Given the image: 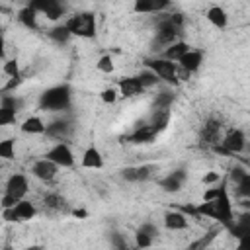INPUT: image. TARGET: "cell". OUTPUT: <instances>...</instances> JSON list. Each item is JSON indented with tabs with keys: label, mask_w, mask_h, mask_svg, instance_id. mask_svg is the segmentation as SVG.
I'll return each mask as SVG.
<instances>
[{
	"label": "cell",
	"mask_w": 250,
	"mask_h": 250,
	"mask_svg": "<svg viewBox=\"0 0 250 250\" xmlns=\"http://www.w3.org/2000/svg\"><path fill=\"white\" fill-rule=\"evenodd\" d=\"M193 213L197 215H205L215 219L221 227H225L227 230L232 227L234 223V211H232V203H230V195H229V188L223 189V193L213 199V201H201L197 207H193Z\"/></svg>",
	"instance_id": "cell-1"
},
{
	"label": "cell",
	"mask_w": 250,
	"mask_h": 250,
	"mask_svg": "<svg viewBox=\"0 0 250 250\" xmlns=\"http://www.w3.org/2000/svg\"><path fill=\"white\" fill-rule=\"evenodd\" d=\"M72 104V88L68 84H57L47 88L39 96V107L43 111H64Z\"/></svg>",
	"instance_id": "cell-2"
},
{
	"label": "cell",
	"mask_w": 250,
	"mask_h": 250,
	"mask_svg": "<svg viewBox=\"0 0 250 250\" xmlns=\"http://www.w3.org/2000/svg\"><path fill=\"white\" fill-rule=\"evenodd\" d=\"M182 25H184V16L182 14H166L158 20L156 23V41L160 45H164V49L176 41H180V33H182Z\"/></svg>",
	"instance_id": "cell-3"
},
{
	"label": "cell",
	"mask_w": 250,
	"mask_h": 250,
	"mask_svg": "<svg viewBox=\"0 0 250 250\" xmlns=\"http://www.w3.org/2000/svg\"><path fill=\"white\" fill-rule=\"evenodd\" d=\"M29 191V180L25 174H12L6 182V188H4V195H2V209H12L16 207L21 199H25Z\"/></svg>",
	"instance_id": "cell-4"
},
{
	"label": "cell",
	"mask_w": 250,
	"mask_h": 250,
	"mask_svg": "<svg viewBox=\"0 0 250 250\" xmlns=\"http://www.w3.org/2000/svg\"><path fill=\"white\" fill-rule=\"evenodd\" d=\"M64 25L70 31V35H76V37L90 39L96 35V16L92 12H78L70 16L64 21Z\"/></svg>",
	"instance_id": "cell-5"
},
{
	"label": "cell",
	"mask_w": 250,
	"mask_h": 250,
	"mask_svg": "<svg viewBox=\"0 0 250 250\" xmlns=\"http://www.w3.org/2000/svg\"><path fill=\"white\" fill-rule=\"evenodd\" d=\"M145 66L150 68L152 72H156V76L170 84V86H178L180 80H178V62H172V61H166L162 57H156V59H148L145 61Z\"/></svg>",
	"instance_id": "cell-6"
},
{
	"label": "cell",
	"mask_w": 250,
	"mask_h": 250,
	"mask_svg": "<svg viewBox=\"0 0 250 250\" xmlns=\"http://www.w3.org/2000/svg\"><path fill=\"white\" fill-rule=\"evenodd\" d=\"M246 148V135L240 129H230L229 133L223 135L221 145H217L213 150L223 152V154H238Z\"/></svg>",
	"instance_id": "cell-7"
},
{
	"label": "cell",
	"mask_w": 250,
	"mask_h": 250,
	"mask_svg": "<svg viewBox=\"0 0 250 250\" xmlns=\"http://www.w3.org/2000/svg\"><path fill=\"white\" fill-rule=\"evenodd\" d=\"M45 158L55 162L59 168H72L76 158H74V152L70 148L68 143H55L47 152H45Z\"/></svg>",
	"instance_id": "cell-8"
},
{
	"label": "cell",
	"mask_w": 250,
	"mask_h": 250,
	"mask_svg": "<svg viewBox=\"0 0 250 250\" xmlns=\"http://www.w3.org/2000/svg\"><path fill=\"white\" fill-rule=\"evenodd\" d=\"M23 102L16 96H10V94H2V100H0V125H12L16 123V117L21 109Z\"/></svg>",
	"instance_id": "cell-9"
},
{
	"label": "cell",
	"mask_w": 250,
	"mask_h": 250,
	"mask_svg": "<svg viewBox=\"0 0 250 250\" xmlns=\"http://www.w3.org/2000/svg\"><path fill=\"white\" fill-rule=\"evenodd\" d=\"M2 215L6 221H14V223H23V221H29L37 215V207L27 201V199H21L16 207L12 209H2Z\"/></svg>",
	"instance_id": "cell-10"
},
{
	"label": "cell",
	"mask_w": 250,
	"mask_h": 250,
	"mask_svg": "<svg viewBox=\"0 0 250 250\" xmlns=\"http://www.w3.org/2000/svg\"><path fill=\"white\" fill-rule=\"evenodd\" d=\"M223 125H221V121L219 119H215V117H209L205 123H203V127H201V133H199V139H201V143L203 145H207V146H217V145H221V141H223Z\"/></svg>",
	"instance_id": "cell-11"
},
{
	"label": "cell",
	"mask_w": 250,
	"mask_h": 250,
	"mask_svg": "<svg viewBox=\"0 0 250 250\" xmlns=\"http://www.w3.org/2000/svg\"><path fill=\"white\" fill-rule=\"evenodd\" d=\"M31 8L37 10V14H43L47 20L51 21H57L64 16V6L57 0H37V2H31Z\"/></svg>",
	"instance_id": "cell-12"
},
{
	"label": "cell",
	"mask_w": 250,
	"mask_h": 250,
	"mask_svg": "<svg viewBox=\"0 0 250 250\" xmlns=\"http://www.w3.org/2000/svg\"><path fill=\"white\" fill-rule=\"evenodd\" d=\"M186 180H188V172L180 168V170H174V172L166 174L164 178H160L158 180V188L162 191H166V193H178L184 188Z\"/></svg>",
	"instance_id": "cell-13"
},
{
	"label": "cell",
	"mask_w": 250,
	"mask_h": 250,
	"mask_svg": "<svg viewBox=\"0 0 250 250\" xmlns=\"http://www.w3.org/2000/svg\"><path fill=\"white\" fill-rule=\"evenodd\" d=\"M45 135L49 139H55L57 143H66V139L72 135V121H68V119H55V121L47 123Z\"/></svg>",
	"instance_id": "cell-14"
},
{
	"label": "cell",
	"mask_w": 250,
	"mask_h": 250,
	"mask_svg": "<svg viewBox=\"0 0 250 250\" xmlns=\"http://www.w3.org/2000/svg\"><path fill=\"white\" fill-rule=\"evenodd\" d=\"M57 172H59V166H57L55 162L47 160L45 156L39 158V160H35L33 166H31V174H33L37 180H41V182H51V180L57 176Z\"/></svg>",
	"instance_id": "cell-15"
},
{
	"label": "cell",
	"mask_w": 250,
	"mask_h": 250,
	"mask_svg": "<svg viewBox=\"0 0 250 250\" xmlns=\"http://www.w3.org/2000/svg\"><path fill=\"white\" fill-rule=\"evenodd\" d=\"M158 129L154 127V125H141L139 129H135L129 137H123L125 141H129V143H135V145H148V143H152L156 137H158Z\"/></svg>",
	"instance_id": "cell-16"
},
{
	"label": "cell",
	"mask_w": 250,
	"mask_h": 250,
	"mask_svg": "<svg viewBox=\"0 0 250 250\" xmlns=\"http://www.w3.org/2000/svg\"><path fill=\"white\" fill-rule=\"evenodd\" d=\"M201 64H203V53H201L199 49H189V51L180 59V62H178V66L184 68V70H188L189 74L197 72Z\"/></svg>",
	"instance_id": "cell-17"
},
{
	"label": "cell",
	"mask_w": 250,
	"mask_h": 250,
	"mask_svg": "<svg viewBox=\"0 0 250 250\" xmlns=\"http://www.w3.org/2000/svg\"><path fill=\"white\" fill-rule=\"evenodd\" d=\"M152 170L154 168L146 166V164H143V166H127V168L121 170V178L125 182H145V180L150 178Z\"/></svg>",
	"instance_id": "cell-18"
},
{
	"label": "cell",
	"mask_w": 250,
	"mask_h": 250,
	"mask_svg": "<svg viewBox=\"0 0 250 250\" xmlns=\"http://www.w3.org/2000/svg\"><path fill=\"white\" fill-rule=\"evenodd\" d=\"M143 92H145V88L137 76H125L119 80V94L123 98H135V96H141Z\"/></svg>",
	"instance_id": "cell-19"
},
{
	"label": "cell",
	"mask_w": 250,
	"mask_h": 250,
	"mask_svg": "<svg viewBox=\"0 0 250 250\" xmlns=\"http://www.w3.org/2000/svg\"><path fill=\"white\" fill-rule=\"evenodd\" d=\"M80 164H82L84 168H90V170H100V168L104 166V154L100 152L98 146L92 145V146H88V148L82 152Z\"/></svg>",
	"instance_id": "cell-20"
},
{
	"label": "cell",
	"mask_w": 250,
	"mask_h": 250,
	"mask_svg": "<svg viewBox=\"0 0 250 250\" xmlns=\"http://www.w3.org/2000/svg\"><path fill=\"white\" fill-rule=\"evenodd\" d=\"M229 234H230L232 238H236V240L250 234V211H244V213H240V215L234 219L232 227L229 229Z\"/></svg>",
	"instance_id": "cell-21"
},
{
	"label": "cell",
	"mask_w": 250,
	"mask_h": 250,
	"mask_svg": "<svg viewBox=\"0 0 250 250\" xmlns=\"http://www.w3.org/2000/svg\"><path fill=\"white\" fill-rule=\"evenodd\" d=\"M188 225H189V219L182 211H168L164 215V227L168 230H184L188 229Z\"/></svg>",
	"instance_id": "cell-22"
},
{
	"label": "cell",
	"mask_w": 250,
	"mask_h": 250,
	"mask_svg": "<svg viewBox=\"0 0 250 250\" xmlns=\"http://www.w3.org/2000/svg\"><path fill=\"white\" fill-rule=\"evenodd\" d=\"M43 207L49 213H61V211H66V199L59 191H49L43 197Z\"/></svg>",
	"instance_id": "cell-23"
},
{
	"label": "cell",
	"mask_w": 250,
	"mask_h": 250,
	"mask_svg": "<svg viewBox=\"0 0 250 250\" xmlns=\"http://www.w3.org/2000/svg\"><path fill=\"white\" fill-rule=\"evenodd\" d=\"M168 6L170 4L166 0H137L133 4V12L135 14H154V12H160Z\"/></svg>",
	"instance_id": "cell-24"
},
{
	"label": "cell",
	"mask_w": 250,
	"mask_h": 250,
	"mask_svg": "<svg viewBox=\"0 0 250 250\" xmlns=\"http://www.w3.org/2000/svg\"><path fill=\"white\" fill-rule=\"evenodd\" d=\"M20 129L25 135H45L47 125H45V121L39 115H29V117L23 119V123L20 125Z\"/></svg>",
	"instance_id": "cell-25"
},
{
	"label": "cell",
	"mask_w": 250,
	"mask_h": 250,
	"mask_svg": "<svg viewBox=\"0 0 250 250\" xmlns=\"http://www.w3.org/2000/svg\"><path fill=\"white\" fill-rule=\"evenodd\" d=\"M205 18H207V21H209L213 27H217V29H225V27L229 25V14H227L225 8H221V6H211V8L207 10Z\"/></svg>",
	"instance_id": "cell-26"
},
{
	"label": "cell",
	"mask_w": 250,
	"mask_h": 250,
	"mask_svg": "<svg viewBox=\"0 0 250 250\" xmlns=\"http://www.w3.org/2000/svg\"><path fill=\"white\" fill-rule=\"evenodd\" d=\"M189 51V45L186 43V41H176V43H172V45H168L164 51H162V59H166V61H172V62H180V59L186 55Z\"/></svg>",
	"instance_id": "cell-27"
},
{
	"label": "cell",
	"mask_w": 250,
	"mask_h": 250,
	"mask_svg": "<svg viewBox=\"0 0 250 250\" xmlns=\"http://www.w3.org/2000/svg\"><path fill=\"white\" fill-rule=\"evenodd\" d=\"M18 21H20L23 27H27V29H37V27H39V23H37V10H33L31 4L23 6V8L18 12Z\"/></svg>",
	"instance_id": "cell-28"
},
{
	"label": "cell",
	"mask_w": 250,
	"mask_h": 250,
	"mask_svg": "<svg viewBox=\"0 0 250 250\" xmlns=\"http://www.w3.org/2000/svg\"><path fill=\"white\" fill-rule=\"evenodd\" d=\"M170 123V109H154L150 125H154L158 131H164Z\"/></svg>",
	"instance_id": "cell-29"
},
{
	"label": "cell",
	"mask_w": 250,
	"mask_h": 250,
	"mask_svg": "<svg viewBox=\"0 0 250 250\" xmlns=\"http://www.w3.org/2000/svg\"><path fill=\"white\" fill-rule=\"evenodd\" d=\"M47 35L55 41V43H66L68 39H70V31L66 29V25L62 23V25H55V27H51L49 31H47Z\"/></svg>",
	"instance_id": "cell-30"
},
{
	"label": "cell",
	"mask_w": 250,
	"mask_h": 250,
	"mask_svg": "<svg viewBox=\"0 0 250 250\" xmlns=\"http://www.w3.org/2000/svg\"><path fill=\"white\" fill-rule=\"evenodd\" d=\"M137 78H139V82L143 84V88L145 90H148V88H152V86H156L158 84V76H156V72H152L150 68H145V70H141L139 74H137Z\"/></svg>",
	"instance_id": "cell-31"
},
{
	"label": "cell",
	"mask_w": 250,
	"mask_h": 250,
	"mask_svg": "<svg viewBox=\"0 0 250 250\" xmlns=\"http://www.w3.org/2000/svg\"><path fill=\"white\" fill-rule=\"evenodd\" d=\"M0 158H4V160L16 158V143H14V139L0 141Z\"/></svg>",
	"instance_id": "cell-32"
},
{
	"label": "cell",
	"mask_w": 250,
	"mask_h": 250,
	"mask_svg": "<svg viewBox=\"0 0 250 250\" xmlns=\"http://www.w3.org/2000/svg\"><path fill=\"white\" fill-rule=\"evenodd\" d=\"M152 242H154V236H150V234L143 232L141 229L135 232V246H137V248L146 250V248H150V246H152Z\"/></svg>",
	"instance_id": "cell-33"
},
{
	"label": "cell",
	"mask_w": 250,
	"mask_h": 250,
	"mask_svg": "<svg viewBox=\"0 0 250 250\" xmlns=\"http://www.w3.org/2000/svg\"><path fill=\"white\" fill-rule=\"evenodd\" d=\"M172 102H174V96L170 92H160L154 98V109H170Z\"/></svg>",
	"instance_id": "cell-34"
},
{
	"label": "cell",
	"mask_w": 250,
	"mask_h": 250,
	"mask_svg": "<svg viewBox=\"0 0 250 250\" xmlns=\"http://www.w3.org/2000/svg\"><path fill=\"white\" fill-rule=\"evenodd\" d=\"M96 68H98L100 72H104V74H111V72L115 70L113 59H111L109 55H104V57H100V59H98V62H96Z\"/></svg>",
	"instance_id": "cell-35"
},
{
	"label": "cell",
	"mask_w": 250,
	"mask_h": 250,
	"mask_svg": "<svg viewBox=\"0 0 250 250\" xmlns=\"http://www.w3.org/2000/svg\"><path fill=\"white\" fill-rule=\"evenodd\" d=\"M109 242H111L113 250H131L127 238H125L121 232H111V234H109Z\"/></svg>",
	"instance_id": "cell-36"
},
{
	"label": "cell",
	"mask_w": 250,
	"mask_h": 250,
	"mask_svg": "<svg viewBox=\"0 0 250 250\" xmlns=\"http://www.w3.org/2000/svg\"><path fill=\"white\" fill-rule=\"evenodd\" d=\"M236 193H238L242 199H248V201H250V172H246L244 178L236 184Z\"/></svg>",
	"instance_id": "cell-37"
},
{
	"label": "cell",
	"mask_w": 250,
	"mask_h": 250,
	"mask_svg": "<svg viewBox=\"0 0 250 250\" xmlns=\"http://www.w3.org/2000/svg\"><path fill=\"white\" fill-rule=\"evenodd\" d=\"M117 98H119V90H115V88H104L102 92H100V100L104 102V104H107V105H111V104H115L117 102Z\"/></svg>",
	"instance_id": "cell-38"
},
{
	"label": "cell",
	"mask_w": 250,
	"mask_h": 250,
	"mask_svg": "<svg viewBox=\"0 0 250 250\" xmlns=\"http://www.w3.org/2000/svg\"><path fill=\"white\" fill-rule=\"evenodd\" d=\"M4 74L10 76V78H18L20 76V64L16 59H10L4 62Z\"/></svg>",
	"instance_id": "cell-39"
},
{
	"label": "cell",
	"mask_w": 250,
	"mask_h": 250,
	"mask_svg": "<svg viewBox=\"0 0 250 250\" xmlns=\"http://www.w3.org/2000/svg\"><path fill=\"white\" fill-rule=\"evenodd\" d=\"M201 182H203V186L211 188V186H217V184H221V182H223V176H221V172H213V170H211V172L203 174Z\"/></svg>",
	"instance_id": "cell-40"
},
{
	"label": "cell",
	"mask_w": 250,
	"mask_h": 250,
	"mask_svg": "<svg viewBox=\"0 0 250 250\" xmlns=\"http://www.w3.org/2000/svg\"><path fill=\"white\" fill-rule=\"evenodd\" d=\"M244 174H246V170L244 168H240V166H234L230 172H229V182H234V186L244 178Z\"/></svg>",
	"instance_id": "cell-41"
},
{
	"label": "cell",
	"mask_w": 250,
	"mask_h": 250,
	"mask_svg": "<svg viewBox=\"0 0 250 250\" xmlns=\"http://www.w3.org/2000/svg\"><path fill=\"white\" fill-rule=\"evenodd\" d=\"M139 229H141L143 232H146V234L154 236V238L158 236V227H156V225H152V223H143V225H141Z\"/></svg>",
	"instance_id": "cell-42"
},
{
	"label": "cell",
	"mask_w": 250,
	"mask_h": 250,
	"mask_svg": "<svg viewBox=\"0 0 250 250\" xmlns=\"http://www.w3.org/2000/svg\"><path fill=\"white\" fill-rule=\"evenodd\" d=\"M234 250H250V234H248V236H242V238H238V240H236V246H234Z\"/></svg>",
	"instance_id": "cell-43"
},
{
	"label": "cell",
	"mask_w": 250,
	"mask_h": 250,
	"mask_svg": "<svg viewBox=\"0 0 250 250\" xmlns=\"http://www.w3.org/2000/svg\"><path fill=\"white\" fill-rule=\"evenodd\" d=\"M189 76H191V74H189L188 70H184V68H180V66H178V80H180V82L189 80Z\"/></svg>",
	"instance_id": "cell-44"
},
{
	"label": "cell",
	"mask_w": 250,
	"mask_h": 250,
	"mask_svg": "<svg viewBox=\"0 0 250 250\" xmlns=\"http://www.w3.org/2000/svg\"><path fill=\"white\" fill-rule=\"evenodd\" d=\"M72 215L78 217V219H86V217H88V211H86V209H74Z\"/></svg>",
	"instance_id": "cell-45"
},
{
	"label": "cell",
	"mask_w": 250,
	"mask_h": 250,
	"mask_svg": "<svg viewBox=\"0 0 250 250\" xmlns=\"http://www.w3.org/2000/svg\"><path fill=\"white\" fill-rule=\"evenodd\" d=\"M25 250H43V248H41V246H37V244H33V246H27Z\"/></svg>",
	"instance_id": "cell-46"
},
{
	"label": "cell",
	"mask_w": 250,
	"mask_h": 250,
	"mask_svg": "<svg viewBox=\"0 0 250 250\" xmlns=\"http://www.w3.org/2000/svg\"><path fill=\"white\" fill-rule=\"evenodd\" d=\"M4 250H10V248H8V246H6V248H4Z\"/></svg>",
	"instance_id": "cell-47"
},
{
	"label": "cell",
	"mask_w": 250,
	"mask_h": 250,
	"mask_svg": "<svg viewBox=\"0 0 250 250\" xmlns=\"http://www.w3.org/2000/svg\"><path fill=\"white\" fill-rule=\"evenodd\" d=\"M205 250H213V248H205Z\"/></svg>",
	"instance_id": "cell-48"
}]
</instances>
